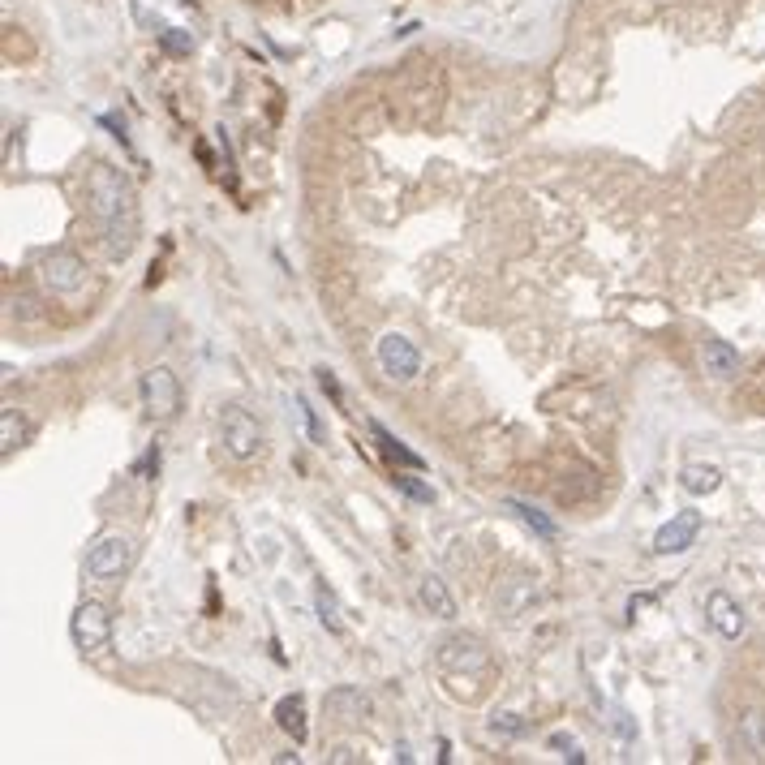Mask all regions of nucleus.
I'll return each mask as SVG.
<instances>
[{
    "label": "nucleus",
    "instance_id": "f257e3e1",
    "mask_svg": "<svg viewBox=\"0 0 765 765\" xmlns=\"http://www.w3.org/2000/svg\"><path fill=\"white\" fill-rule=\"evenodd\" d=\"M86 202H91V220L99 228V241L112 263H125L138 245V207L134 190H129L125 172L112 164H91L86 168Z\"/></svg>",
    "mask_w": 765,
    "mask_h": 765
},
{
    "label": "nucleus",
    "instance_id": "f03ea898",
    "mask_svg": "<svg viewBox=\"0 0 765 765\" xmlns=\"http://www.w3.org/2000/svg\"><path fill=\"white\" fill-rule=\"evenodd\" d=\"M134 568V542L125 538V533H104V538L91 542V551H86V576L91 581H117Z\"/></svg>",
    "mask_w": 765,
    "mask_h": 765
},
{
    "label": "nucleus",
    "instance_id": "7ed1b4c3",
    "mask_svg": "<svg viewBox=\"0 0 765 765\" xmlns=\"http://www.w3.org/2000/svg\"><path fill=\"white\" fill-rule=\"evenodd\" d=\"M112 637V615L104 602H78L74 615H69V641L82 654H95V649H104Z\"/></svg>",
    "mask_w": 765,
    "mask_h": 765
},
{
    "label": "nucleus",
    "instance_id": "20e7f679",
    "mask_svg": "<svg viewBox=\"0 0 765 765\" xmlns=\"http://www.w3.org/2000/svg\"><path fill=\"white\" fill-rule=\"evenodd\" d=\"M142 409H147L155 422H172L181 413V383L168 366H155L142 374Z\"/></svg>",
    "mask_w": 765,
    "mask_h": 765
},
{
    "label": "nucleus",
    "instance_id": "39448f33",
    "mask_svg": "<svg viewBox=\"0 0 765 765\" xmlns=\"http://www.w3.org/2000/svg\"><path fill=\"white\" fill-rule=\"evenodd\" d=\"M39 280L48 293L56 297H74L78 288L86 284V263L74 254V250H52L48 258L39 263Z\"/></svg>",
    "mask_w": 765,
    "mask_h": 765
},
{
    "label": "nucleus",
    "instance_id": "423d86ee",
    "mask_svg": "<svg viewBox=\"0 0 765 765\" xmlns=\"http://www.w3.org/2000/svg\"><path fill=\"white\" fill-rule=\"evenodd\" d=\"M379 370L387 374V379H396V383H409L417 379V370H422V353H417V344L409 336H400V331H387V336H379Z\"/></svg>",
    "mask_w": 765,
    "mask_h": 765
},
{
    "label": "nucleus",
    "instance_id": "0eeeda50",
    "mask_svg": "<svg viewBox=\"0 0 765 765\" xmlns=\"http://www.w3.org/2000/svg\"><path fill=\"white\" fill-rule=\"evenodd\" d=\"M220 430H224V447L237 460H250V456L263 452V426H258L245 409H237V404H228L220 413Z\"/></svg>",
    "mask_w": 765,
    "mask_h": 765
},
{
    "label": "nucleus",
    "instance_id": "6e6552de",
    "mask_svg": "<svg viewBox=\"0 0 765 765\" xmlns=\"http://www.w3.org/2000/svg\"><path fill=\"white\" fill-rule=\"evenodd\" d=\"M697 533H701V512H675L667 525H662L654 533V555H684L692 542H697Z\"/></svg>",
    "mask_w": 765,
    "mask_h": 765
},
{
    "label": "nucleus",
    "instance_id": "1a4fd4ad",
    "mask_svg": "<svg viewBox=\"0 0 765 765\" xmlns=\"http://www.w3.org/2000/svg\"><path fill=\"white\" fill-rule=\"evenodd\" d=\"M435 658L447 671H482L486 667V645L478 637H469V632H456V637H447L439 645Z\"/></svg>",
    "mask_w": 765,
    "mask_h": 765
},
{
    "label": "nucleus",
    "instance_id": "9d476101",
    "mask_svg": "<svg viewBox=\"0 0 765 765\" xmlns=\"http://www.w3.org/2000/svg\"><path fill=\"white\" fill-rule=\"evenodd\" d=\"M705 619H710V628L718 632V637H727V641L744 637V611L727 589H714V594L705 598Z\"/></svg>",
    "mask_w": 765,
    "mask_h": 765
},
{
    "label": "nucleus",
    "instance_id": "9b49d317",
    "mask_svg": "<svg viewBox=\"0 0 765 765\" xmlns=\"http://www.w3.org/2000/svg\"><path fill=\"white\" fill-rule=\"evenodd\" d=\"M701 366H705V374H710V379L731 383L735 374H740V349H735V344H727V340H705V344H701Z\"/></svg>",
    "mask_w": 765,
    "mask_h": 765
},
{
    "label": "nucleus",
    "instance_id": "f8f14e48",
    "mask_svg": "<svg viewBox=\"0 0 765 765\" xmlns=\"http://www.w3.org/2000/svg\"><path fill=\"white\" fill-rule=\"evenodd\" d=\"M327 714H331V718H340V723H362V718L370 714V701H366V692H362V688L340 684V688H331V692H327Z\"/></svg>",
    "mask_w": 765,
    "mask_h": 765
},
{
    "label": "nucleus",
    "instance_id": "ddd939ff",
    "mask_svg": "<svg viewBox=\"0 0 765 765\" xmlns=\"http://www.w3.org/2000/svg\"><path fill=\"white\" fill-rule=\"evenodd\" d=\"M417 602H422L435 619H456L452 589H447V581H443V576H435V572H426L422 581H417Z\"/></svg>",
    "mask_w": 765,
    "mask_h": 765
},
{
    "label": "nucleus",
    "instance_id": "4468645a",
    "mask_svg": "<svg viewBox=\"0 0 765 765\" xmlns=\"http://www.w3.org/2000/svg\"><path fill=\"white\" fill-rule=\"evenodd\" d=\"M276 727L284 735H293V744H306V701H301V692H293V697H280L276 701Z\"/></svg>",
    "mask_w": 765,
    "mask_h": 765
},
{
    "label": "nucleus",
    "instance_id": "2eb2a0df",
    "mask_svg": "<svg viewBox=\"0 0 765 765\" xmlns=\"http://www.w3.org/2000/svg\"><path fill=\"white\" fill-rule=\"evenodd\" d=\"M370 435L379 439V447L387 452V460H396V465H404V469H422V456L409 452V447H404V443H400V439H396V435H392V430H387L383 422H370Z\"/></svg>",
    "mask_w": 765,
    "mask_h": 765
},
{
    "label": "nucleus",
    "instance_id": "dca6fc26",
    "mask_svg": "<svg viewBox=\"0 0 765 765\" xmlns=\"http://www.w3.org/2000/svg\"><path fill=\"white\" fill-rule=\"evenodd\" d=\"M26 435H31V426L22 422L18 409H5V413H0V456H13V452H18V447L26 443Z\"/></svg>",
    "mask_w": 765,
    "mask_h": 765
},
{
    "label": "nucleus",
    "instance_id": "f3484780",
    "mask_svg": "<svg viewBox=\"0 0 765 765\" xmlns=\"http://www.w3.org/2000/svg\"><path fill=\"white\" fill-rule=\"evenodd\" d=\"M740 748H744L748 757L765 761V714H761V710H753V714L740 718Z\"/></svg>",
    "mask_w": 765,
    "mask_h": 765
},
{
    "label": "nucleus",
    "instance_id": "a211bd4d",
    "mask_svg": "<svg viewBox=\"0 0 765 765\" xmlns=\"http://www.w3.org/2000/svg\"><path fill=\"white\" fill-rule=\"evenodd\" d=\"M680 486L688 490V495H714V490L723 486V473H718L714 465H688L680 473Z\"/></svg>",
    "mask_w": 765,
    "mask_h": 765
},
{
    "label": "nucleus",
    "instance_id": "6ab92c4d",
    "mask_svg": "<svg viewBox=\"0 0 765 765\" xmlns=\"http://www.w3.org/2000/svg\"><path fill=\"white\" fill-rule=\"evenodd\" d=\"M508 508H512L516 516H521V521H525L533 533H538V538H546V542H555V538H559V525H555L542 508H533V503H521V499H508Z\"/></svg>",
    "mask_w": 765,
    "mask_h": 765
},
{
    "label": "nucleus",
    "instance_id": "aec40b11",
    "mask_svg": "<svg viewBox=\"0 0 765 765\" xmlns=\"http://www.w3.org/2000/svg\"><path fill=\"white\" fill-rule=\"evenodd\" d=\"M314 611H319V619H323L327 632H344L340 602H336V594H331V589H319V594H314Z\"/></svg>",
    "mask_w": 765,
    "mask_h": 765
},
{
    "label": "nucleus",
    "instance_id": "412c9836",
    "mask_svg": "<svg viewBox=\"0 0 765 765\" xmlns=\"http://www.w3.org/2000/svg\"><path fill=\"white\" fill-rule=\"evenodd\" d=\"M160 48L172 52V56H190V52H194V35H190V31H177V26H168V31H160Z\"/></svg>",
    "mask_w": 765,
    "mask_h": 765
},
{
    "label": "nucleus",
    "instance_id": "4be33fe9",
    "mask_svg": "<svg viewBox=\"0 0 765 765\" xmlns=\"http://www.w3.org/2000/svg\"><path fill=\"white\" fill-rule=\"evenodd\" d=\"M490 731H495V735H503V740H516V735H525V718H521V714H508V710H503V714H495V718H490Z\"/></svg>",
    "mask_w": 765,
    "mask_h": 765
},
{
    "label": "nucleus",
    "instance_id": "5701e85b",
    "mask_svg": "<svg viewBox=\"0 0 765 765\" xmlns=\"http://www.w3.org/2000/svg\"><path fill=\"white\" fill-rule=\"evenodd\" d=\"M551 748H559V757H564V761H572V765H585V753H581V744H576L572 735L555 731V735H551Z\"/></svg>",
    "mask_w": 765,
    "mask_h": 765
},
{
    "label": "nucleus",
    "instance_id": "b1692460",
    "mask_svg": "<svg viewBox=\"0 0 765 765\" xmlns=\"http://www.w3.org/2000/svg\"><path fill=\"white\" fill-rule=\"evenodd\" d=\"M400 490H404V495H413L417 503H435V490H430V486H422V482H417V478H404V473H396V478H392Z\"/></svg>",
    "mask_w": 765,
    "mask_h": 765
},
{
    "label": "nucleus",
    "instance_id": "393cba45",
    "mask_svg": "<svg viewBox=\"0 0 765 765\" xmlns=\"http://www.w3.org/2000/svg\"><path fill=\"white\" fill-rule=\"evenodd\" d=\"M297 413H301V422H306V430H310V439L314 443H323V430H319V422H314V409L306 400H297Z\"/></svg>",
    "mask_w": 765,
    "mask_h": 765
},
{
    "label": "nucleus",
    "instance_id": "a878e982",
    "mask_svg": "<svg viewBox=\"0 0 765 765\" xmlns=\"http://www.w3.org/2000/svg\"><path fill=\"white\" fill-rule=\"evenodd\" d=\"M314 374H319V387H323V392L340 404V383H336V374H331V370H314Z\"/></svg>",
    "mask_w": 765,
    "mask_h": 765
},
{
    "label": "nucleus",
    "instance_id": "bb28decb",
    "mask_svg": "<svg viewBox=\"0 0 765 765\" xmlns=\"http://www.w3.org/2000/svg\"><path fill=\"white\" fill-rule=\"evenodd\" d=\"M327 761H336V765H353V761H362V757H357L353 748H344V744H340V748H331V753H327Z\"/></svg>",
    "mask_w": 765,
    "mask_h": 765
}]
</instances>
